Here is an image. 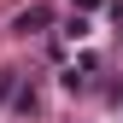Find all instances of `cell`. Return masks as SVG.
<instances>
[{"mask_svg":"<svg viewBox=\"0 0 123 123\" xmlns=\"http://www.w3.org/2000/svg\"><path fill=\"white\" fill-rule=\"evenodd\" d=\"M94 70H100L94 53H82L76 65H65V76H59V82H65V94H88V88H94Z\"/></svg>","mask_w":123,"mask_h":123,"instance_id":"1","label":"cell"},{"mask_svg":"<svg viewBox=\"0 0 123 123\" xmlns=\"http://www.w3.org/2000/svg\"><path fill=\"white\" fill-rule=\"evenodd\" d=\"M47 24H53V12H47V6H24L18 18H12V35H24V41H29V35H41Z\"/></svg>","mask_w":123,"mask_h":123,"instance_id":"2","label":"cell"},{"mask_svg":"<svg viewBox=\"0 0 123 123\" xmlns=\"http://www.w3.org/2000/svg\"><path fill=\"white\" fill-rule=\"evenodd\" d=\"M65 35H70V41L88 35V12H70V18H65Z\"/></svg>","mask_w":123,"mask_h":123,"instance_id":"3","label":"cell"},{"mask_svg":"<svg viewBox=\"0 0 123 123\" xmlns=\"http://www.w3.org/2000/svg\"><path fill=\"white\" fill-rule=\"evenodd\" d=\"M12 88H18V70H0V100H6Z\"/></svg>","mask_w":123,"mask_h":123,"instance_id":"4","label":"cell"},{"mask_svg":"<svg viewBox=\"0 0 123 123\" xmlns=\"http://www.w3.org/2000/svg\"><path fill=\"white\" fill-rule=\"evenodd\" d=\"M105 0H70V12H100Z\"/></svg>","mask_w":123,"mask_h":123,"instance_id":"5","label":"cell"}]
</instances>
